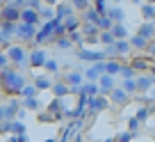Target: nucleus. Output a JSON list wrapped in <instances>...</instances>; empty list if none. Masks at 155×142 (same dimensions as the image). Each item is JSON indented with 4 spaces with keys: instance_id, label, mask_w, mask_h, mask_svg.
I'll return each mask as SVG.
<instances>
[{
    "instance_id": "1",
    "label": "nucleus",
    "mask_w": 155,
    "mask_h": 142,
    "mask_svg": "<svg viewBox=\"0 0 155 142\" xmlns=\"http://www.w3.org/2000/svg\"><path fill=\"white\" fill-rule=\"evenodd\" d=\"M2 89L5 92H9V94H21V89H23V85H25V78L18 74V71H14V69H2Z\"/></svg>"
},
{
    "instance_id": "2",
    "label": "nucleus",
    "mask_w": 155,
    "mask_h": 142,
    "mask_svg": "<svg viewBox=\"0 0 155 142\" xmlns=\"http://www.w3.org/2000/svg\"><path fill=\"white\" fill-rule=\"evenodd\" d=\"M130 50H132V46H130V41H128V39H116L114 44H110L105 48V53L110 55V57H116V55L123 57V55H128Z\"/></svg>"
},
{
    "instance_id": "3",
    "label": "nucleus",
    "mask_w": 155,
    "mask_h": 142,
    "mask_svg": "<svg viewBox=\"0 0 155 142\" xmlns=\"http://www.w3.org/2000/svg\"><path fill=\"white\" fill-rule=\"evenodd\" d=\"M87 108L91 110V113H103V110L110 108V99L105 96V94H94V96H89V103H87Z\"/></svg>"
},
{
    "instance_id": "4",
    "label": "nucleus",
    "mask_w": 155,
    "mask_h": 142,
    "mask_svg": "<svg viewBox=\"0 0 155 142\" xmlns=\"http://www.w3.org/2000/svg\"><path fill=\"white\" fill-rule=\"evenodd\" d=\"M34 34H37V25L34 23H25V21H21V25H16V37L23 41H32Z\"/></svg>"
},
{
    "instance_id": "5",
    "label": "nucleus",
    "mask_w": 155,
    "mask_h": 142,
    "mask_svg": "<svg viewBox=\"0 0 155 142\" xmlns=\"http://www.w3.org/2000/svg\"><path fill=\"white\" fill-rule=\"evenodd\" d=\"M7 57H9L12 64H18V67H23V64L28 62V55H25V50L21 48V46H9V50H7Z\"/></svg>"
},
{
    "instance_id": "6",
    "label": "nucleus",
    "mask_w": 155,
    "mask_h": 142,
    "mask_svg": "<svg viewBox=\"0 0 155 142\" xmlns=\"http://www.w3.org/2000/svg\"><path fill=\"white\" fill-rule=\"evenodd\" d=\"M78 57L80 60H84V62H98V60H105L107 57V53L105 50H87V48H80L78 50Z\"/></svg>"
},
{
    "instance_id": "7",
    "label": "nucleus",
    "mask_w": 155,
    "mask_h": 142,
    "mask_svg": "<svg viewBox=\"0 0 155 142\" xmlns=\"http://www.w3.org/2000/svg\"><path fill=\"white\" fill-rule=\"evenodd\" d=\"M0 19L2 21H21V7L16 5H5V7H0Z\"/></svg>"
},
{
    "instance_id": "8",
    "label": "nucleus",
    "mask_w": 155,
    "mask_h": 142,
    "mask_svg": "<svg viewBox=\"0 0 155 142\" xmlns=\"http://www.w3.org/2000/svg\"><path fill=\"white\" fill-rule=\"evenodd\" d=\"M101 74H105V62H103V60H98V62H94V67H89L87 71H84V78L96 80V83H98Z\"/></svg>"
},
{
    "instance_id": "9",
    "label": "nucleus",
    "mask_w": 155,
    "mask_h": 142,
    "mask_svg": "<svg viewBox=\"0 0 155 142\" xmlns=\"http://www.w3.org/2000/svg\"><path fill=\"white\" fill-rule=\"evenodd\" d=\"M98 87H101V94H110L112 89L116 87V85H114V76L107 74V71L101 74V78H98Z\"/></svg>"
},
{
    "instance_id": "10",
    "label": "nucleus",
    "mask_w": 155,
    "mask_h": 142,
    "mask_svg": "<svg viewBox=\"0 0 155 142\" xmlns=\"http://www.w3.org/2000/svg\"><path fill=\"white\" fill-rule=\"evenodd\" d=\"M98 32H101V28H98L96 23H82V37L89 41H96L98 39Z\"/></svg>"
},
{
    "instance_id": "11",
    "label": "nucleus",
    "mask_w": 155,
    "mask_h": 142,
    "mask_svg": "<svg viewBox=\"0 0 155 142\" xmlns=\"http://www.w3.org/2000/svg\"><path fill=\"white\" fill-rule=\"evenodd\" d=\"M110 96H112V101H114L116 106H123V103H128V96H130V94H128L123 87H114L110 92Z\"/></svg>"
},
{
    "instance_id": "12",
    "label": "nucleus",
    "mask_w": 155,
    "mask_h": 142,
    "mask_svg": "<svg viewBox=\"0 0 155 142\" xmlns=\"http://www.w3.org/2000/svg\"><path fill=\"white\" fill-rule=\"evenodd\" d=\"M16 34V23L14 21H5L2 23V30H0V41H7L9 37Z\"/></svg>"
},
{
    "instance_id": "13",
    "label": "nucleus",
    "mask_w": 155,
    "mask_h": 142,
    "mask_svg": "<svg viewBox=\"0 0 155 142\" xmlns=\"http://www.w3.org/2000/svg\"><path fill=\"white\" fill-rule=\"evenodd\" d=\"M64 28H66V34L68 32H75L78 28H82V19H80V16H66V19H64Z\"/></svg>"
},
{
    "instance_id": "14",
    "label": "nucleus",
    "mask_w": 155,
    "mask_h": 142,
    "mask_svg": "<svg viewBox=\"0 0 155 142\" xmlns=\"http://www.w3.org/2000/svg\"><path fill=\"white\" fill-rule=\"evenodd\" d=\"M155 83V76H139L137 78V92H150Z\"/></svg>"
},
{
    "instance_id": "15",
    "label": "nucleus",
    "mask_w": 155,
    "mask_h": 142,
    "mask_svg": "<svg viewBox=\"0 0 155 142\" xmlns=\"http://www.w3.org/2000/svg\"><path fill=\"white\" fill-rule=\"evenodd\" d=\"M139 34L150 41V39L155 37V21H144V23L139 25Z\"/></svg>"
},
{
    "instance_id": "16",
    "label": "nucleus",
    "mask_w": 155,
    "mask_h": 142,
    "mask_svg": "<svg viewBox=\"0 0 155 142\" xmlns=\"http://www.w3.org/2000/svg\"><path fill=\"white\" fill-rule=\"evenodd\" d=\"M21 21H25V23H39V12L34 9V7H28V9H21Z\"/></svg>"
},
{
    "instance_id": "17",
    "label": "nucleus",
    "mask_w": 155,
    "mask_h": 142,
    "mask_svg": "<svg viewBox=\"0 0 155 142\" xmlns=\"http://www.w3.org/2000/svg\"><path fill=\"white\" fill-rule=\"evenodd\" d=\"M30 67H44L46 64V53L41 48H37V50H32V55H30Z\"/></svg>"
},
{
    "instance_id": "18",
    "label": "nucleus",
    "mask_w": 155,
    "mask_h": 142,
    "mask_svg": "<svg viewBox=\"0 0 155 142\" xmlns=\"http://www.w3.org/2000/svg\"><path fill=\"white\" fill-rule=\"evenodd\" d=\"M64 80H66V83L73 87V92H80V85H82V74H80V71H73V74H68Z\"/></svg>"
},
{
    "instance_id": "19",
    "label": "nucleus",
    "mask_w": 155,
    "mask_h": 142,
    "mask_svg": "<svg viewBox=\"0 0 155 142\" xmlns=\"http://www.w3.org/2000/svg\"><path fill=\"white\" fill-rule=\"evenodd\" d=\"M98 9L96 7H87V9H82V16H80V19H82V23H96L98 21Z\"/></svg>"
},
{
    "instance_id": "20",
    "label": "nucleus",
    "mask_w": 155,
    "mask_h": 142,
    "mask_svg": "<svg viewBox=\"0 0 155 142\" xmlns=\"http://www.w3.org/2000/svg\"><path fill=\"white\" fill-rule=\"evenodd\" d=\"M128 41H130V46H132V48H137V50H146V46H148V39H146V37H141L139 32H137L135 37H130Z\"/></svg>"
},
{
    "instance_id": "21",
    "label": "nucleus",
    "mask_w": 155,
    "mask_h": 142,
    "mask_svg": "<svg viewBox=\"0 0 155 142\" xmlns=\"http://www.w3.org/2000/svg\"><path fill=\"white\" fill-rule=\"evenodd\" d=\"M53 92H55V96H66V94L73 92V87L64 80V83H55V85H53Z\"/></svg>"
},
{
    "instance_id": "22",
    "label": "nucleus",
    "mask_w": 155,
    "mask_h": 142,
    "mask_svg": "<svg viewBox=\"0 0 155 142\" xmlns=\"http://www.w3.org/2000/svg\"><path fill=\"white\" fill-rule=\"evenodd\" d=\"M141 16H144V21H155V2H144Z\"/></svg>"
},
{
    "instance_id": "23",
    "label": "nucleus",
    "mask_w": 155,
    "mask_h": 142,
    "mask_svg": "<svg viewBox=\"0 0 155 142\" xmlns=\"http://www.w3.org/2000/svg\"><path fill=\"white\" fill-rule=\"evenodd\" d=\"M98 41H101L103 46H110V44L116 41V37L112 34V30H101V32H98Z\"/></svg>"
},
{
    "instance_id": "24",
    "label": "nucleus",
    "mask_w": 155,
    "mask_h": 142,
    "mask_svg": "<svg viewBox=\"0 0 155 142\" xmlns=\"http://www.w3.org/2000/svg\"><path fill=\"white\" fill-rule=\"evenodd\" d=\"M121 67H123V64L119 62V60H107V62H105V71H107V74H112V76H119Z\"/></svg>"
},
{
    "instance_id": "25",
    "label": "nucleus",
    "mask_w": 155,
    "mask_h": 142,
    "mask_svg": "<svg viewBox=\"0 0 155 142\" xmlns=\"http://www.w3.org/2000/svg\"><path fill=\"white\" fill-rule=\"evenodd\" d=\"M112 34H114V37H116V39H128V30L126 28H123V25L121 23H112Z\"/></svg>"
},
{
    "instance_id": "26",
    "label": "nucleus",
    "mask_w": 155,
    "mask_h": 142,
    "mask_svg": "<svg viewBox=\"0 0 155 142\" xmlns=\"http://www.w3.org/2000/svg\"><path fill=\"white\" fill-rule=\"evenodd\" d=\"M80 89H82V92H87L89 96H94V94H98V92H101V87H98V83H96V80H89V83L80 85Z\"/></svg>"
},
{
    "instance_id": "27",
    "label": "nucleus",
    "mask_w": 155,
    "mask_h": 142,
    "mask_svg": "<svg viewBox=\"0 0 155 142\" xmlns=\"http://www.w3.org/2000/svg\"><path fill=\"white\" fill-rule=\"evenodd\" d=\"M121 87L126 89L128 94H135V92H137V78H123Z\"/></svg>"
},
{
    "instance_id": "28",
    "label": "nucleus",
    "mask_w": 155,
    "mask_h": 142,
    "mask_svg": "<svg viewBox=\"0 0 155 142\" xmlns=\"http://www.w3.org/2000/svg\"><path fill=\"white\" fill-rule=\"evenodd\" d=\"M112 23H114V21H112L107 14H101V16H98V21H96V25H98L101 30H110V28H112Z\"/></svg>"
},
{
    "instance_id": "29",
    "label": "nucleus",
    "mask_w": 155,
    "mask_h": 142,
    "mask_svg": "<svg viewBox=\"0 0 155 142\" xmlns=\"http://www.w3.org/2000/svg\"><path fill=\"white\" fill-rule=\"evenodd\" d=\"M73 9H75V7H73V5H59L57 7V19H66V16H71L73 14Z\"/></svg>"
},
{
    "instance_id": "30",
    "label": "nucleus",
    "mask_w": 155,
    "mask_h": 142,
    "mask_svg": "<svg viewBox=\"0 0 155 142\" xmlns=\"http://www.w3.org/2000/svg\"><path fill=\"white\" fill-rule=\"evenodd\" d=\"M132 69H135V71H139V74H141V71H146V69H148V62H146V60L144 57H135V60H132Z\"/></svg>"
},
{
    "instance_id": "31",
    "label": "nucleus",
    "mask_w": 155,
    "mask_h": 142,
    "mask_svg": "<svg viewBox=\"0 0 155 142\" xmlns=\"http://www.w3.org/2000/svg\"><path fill=\"white\" fill-rule=\"evenodd\" d=\"M107 16H110L114 23H121V21H123V9H119V7H114V9H107Z\"/></svg>"
},
{
    "instance_id": "32",
    "label": "nucleus",
    "mask_w": 155,
    "mask_h": 142,
    "mask_svg": "<svg viewBox=\"0 0 155 142\" xmlns=\"http://www.w3.org/2000/svg\"><path fill=\"white\" fill-rule=\"evenodd\" d=\"M34 85H37V89H50V87H53V83H50L46 76H39V78L34 80Z\"/></svg>"
},
{
    "instance_id": "33",
    "label": "nucleus",
    "mask_w": 155,
    "mask_h": 142,
    "mask_svg": "<svg viewBox=\"0 0 155 142\" xmlns=\"http://www.w3.org/2000/svg\"><path fill=\"white\" fill-rule=\"evenodd\" d=\"M135 69H132V64H123L121 71H119V76H123V78H135Z\"/></svg>"
},
{
    "instance_id": "34",
    "label": "nucleus",
    "mask_w": 155,
    "mask_h": 142,
    "mask_svg": "<svg viewBox=\"0 0 155 142\" xmlns=\"http://www.w3.org/2000/svg\"><path fill=\"white\" fill-rule=\"evenodd\" d=\"M16 110H18V101H12L9 106H5V113H7V119H14V117H16Z\"/></svg>"
},
{
    "instance_id": "35",
    "label": "nucleus",
    "mask_w": 155,
    "mask_h": 142,
    "mask_svg": "<svg viewBox=\"0 0 155 142\" xmlns=\"http://www.w3.org/2000/svg\"><path fill=\"white\" fill-rule=\"evenodd\" d=\"M23 106L28 110H39V101L34 96H25V101H23Z\"/></svg>"
},
{
    "instance_id": "36",
    "label": "nucleus",
    "mask_w": 155,
    "mask_h": 142,
    "mask_svg": "<svg viewBox=\"0 0 155 142\" xmlns=\"http://www.w3.org/2000/svg\"><path fill=\"white\" fill-rule=\"evenodd\" d=\"M57 46H59V48H71V37H68V34H66V37H64V34L57 37Z\"/></svg>"
},
{
    "instance_id": "37",
    "label": "nucleus",
    "mask_w": 155,
    "mask_h": 142,
    "mask_svg": "<svg viewBox=\"0 0 155 142\" xmlns=\"http://www.w3.org/2000/svg\"><path fill=\"white\" fill-rule=\"evenodd\" d=\"M21 94H23V96H34V94H37V85H23Z\"/></svg>"
},
{
    "instance_id": "38",
    "label": "nucleus",
    "mask_w": 155,
    "mask_h": 142,
    "mask_svg": "<svg viewBox=\"0 0 155 142\" xmlns=\"http://www.w3.org/2000/svg\"><path fill=\"white\" fill-rule=\"evenodd\" d=\"M132 137H135V133H132V131H123V133L116 135V140H119V142H130Z\"/></svg>"
},
{
    "instance_id": "39",
    "label": "nucleus",
    "mask_w": 155,
    "mask_h": 142,
    "mask_svg": "<svg viewBox=\"0 0 155 142\" xmlns=\"http://www.w3.org/2000/svg\"><path fill=\"white\" fill-rule=\"evenodd\" d=\"M39 16H41V19H55V12L50 9V7H44V9H39Z\"/></svg>"
},
{
    "instance_id": "40",
    "label": "nucleus",
    "mask_w": 155,
    "mask_h": 142,
    "mask_svg": "<svg viewBox=\"0 0 155 142\" xmlns=\"http://www.w3.org/2000/svg\"><path fill=\"white\" fill-rule=\"evenodd\" d=\"M44 67H46V71H50V74H55V71H57V69H59V64L55 62V60H46V64H44Z\"/></svg>"
},
{
    "instance_id": "41",
    "label": "nucleus",
    "mask_w": 155,
    "mask_h": 142,
    "mask_svg": "<svg viewBox=\"0 0 155 142\" xmlns=\"http://www.w3.org/2000/svg\"><path fill=\"white\" fill-rule=\"evenodd\" d=\"M73 7H75L78 12H82V9L89 7V0H73Z\"/></svg>"
},
{
    "instance_id": "42",
    "label": "nucleus",
    "mask_w": 155,
    "mask_h": 142,
    "mask_svg": "<svg viewBox=\"0 0 155 142\" xmlns=\"http://www.w3.org/2000/svg\"><path fill=\"white\" fill-rule=\"evenodd\" d=\"M148 115H150V108H139V110H137V115H135V117L139 119V122H144V119L148 117Z\"/></svg>"
},
{
    "instance_id": "43",
    "label": "nucleus",
    "mask_w": 155,
    "mask_h": 142,
    "mask_svg": "<svg viewBox=\"0 0 155 142\" xmlns=\"http://www.w3.org/2000/svg\"><path fill=\"white\" fill-rule=\"evenodd\" d=\"M98 9V14H107V5H105V0H96V5H94Z\"/></svg>"
},
{
    "instance_id": "44",
    "label": "nucleus",
    "mask_w": 155,
    "mask_h": 142,
    "mask_svg": "<svg viewBox=\"0 0 155 142\" xmlns=\"http://www.w3.org/2000/svg\"><path fill=\"white\" fill-rule=\"evenodd\" d=\"M139 126H141V122H139L137 117H132V119H130V131L137 133V131H139Z\"/></svg>"
},
{
    "instance_id": "45",
    "label": "nucleus",
    "mask_w": 155,
    "mask_h": 142,
    "mask_svg": "<svg viewBox=\"0 0 155 142\" xmlns=\"http://www.w3.org/2000/svg\"><path fill=\"white\" fill-rule=\"evenodd\" d=\"M146 50H148V55H153V57H155V37H153V39L148 41V46H146Z\"/></svg>"
},
{
    "instance_id": "46",
    "label": "nucleus",
    "mask_w": 155,
    "mask_h": 142,
    "mask_svg": "<svg viewBox=\"0 0 155 142\" xmlns=\"http://www.w3.org/2000/svg\"><path fill=\"white\" fill-rule=\"evenodd\" d=\"M7 64H9V57H7V53H0V69H5Z\"/></svg>"
},
{
    "instance_id": "47",
    "label": "nucleus",
    "mask_w": 155,
    "mask_h": 142,
    "mask_svg": "<svg viewBox=\"0 0 155 142\" xmlns=\"http://www.w3.org/2000/svg\"><path fill=\"white\" fill-rule=\"evenodd\" d=\"M0 119H7V113H5V108H0Z\"/></svg>"
},
{
    "instance_id": "48",
    "label": "nucleus",
    "mask_w": 155,
    "mask_h": 142,
    "mask_svg": "<svg viewBox=\"0 0 155 142\" xmlns=\"http://www.w3.org/2000/svg\"><path fill=\"white\" fill-rule=\"evenodd\" d=\"M44 2L46 5H55V0H44Z\"/></svg>"
},
{
    "instance_id": "49",
    "label": "nucleus",
    "mask_w": 155,
    "mask_h": 142,
    "mask_svg": "<svg viewBox=\"0 0 155 142\" xmlns=\"http://www.w3.org/2000/svg\"><path fill=\"white\" fill-rule=\"evenodd\" d=\"M150 74H153V76H155V64H153V67H150Z\"/></svg>"
},
{
    "instance_id": "50",
    "label": "nucleus",
    "mask_w": 155,
    "mask_h": 142,
    "mask_svg": "<svg viewBox=\"0 0 155 142\" xmlns=\"http://www.w3.org/2000/svg\"><path fill=\"white\" fill-rule=\"evenodd\" d=\"M150 113H153V115H155V103H153V106H150Z\"/></svg>"
},
{
    "instance_id": "51",
    "label": "nucleus",
    "mask_w": 155,
    "mask_h": 142,
    "mask_svg": "<svg viewBox=\"0 0 155 142\" xmlns=\"http://www.w3.org/2000/svg\"><path fill=\"white\" fill-rule=\"evenodd\" d=\"M0 89H2V76H0Z\"/></svg>"
},
{
    "instance_id": "52",
    "label": "nucleus",
    "mask_w": 155,
    "mask_h": 142,
    "mask_svg": "<svg viewBox=\"0 0 155 142\" xmlns=\"http://www.w3.org/2000/svg\"><path fill=\"white\" fill-rule=\"evenodd\" d=\"M150 94H153V96H155V89H153V87H150Z\"/></svg>"
},
{
    "instance_id": "53",
    "label": "nucleus",
    "mask_w": 155,
    "mask_h": 142,
    "mask_svg": "<svg viewBox=\"0 0 155 142\" xmlns=\"http://www.w3.org/2000/svg\"><path fill=\"white\" fill-rule=\"evenodd\" d=\"M132 2H137V5H139V2H141V0H132Z\"/></svg>"
},
{
    "instance_id": "54",
    "label": "nucleus",
    "mask_w": 155,
    "mask_h": 142,
    "mask_svg": "<svg viewBox=\"0 0 155 142\" xmlns=\"http://www.w3.org/2000/svg\"><path fill=\"white\" fill-rule=\"evenodd\" d=\"M146 2H155V0H146Z\"/></svg>"
}]
</instances>
